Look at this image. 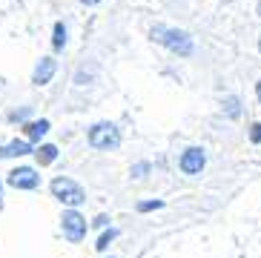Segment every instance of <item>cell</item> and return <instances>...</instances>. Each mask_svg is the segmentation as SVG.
I'll use <instances>...</instances> for the list:
<instances>
[{"mask_svg": "<svg viewBox=\"0 0 261 258\" xmlns=\"http://www.w3.org/2000/svg\"><path fill=\"white\" fill-rule=\"evenodd\" d=\"M149 38H152L155 43H161L164 49H169L172 55H178V58H190V55L195 52L192 35L184 29H175V26H152V29H149Z\"/></svg>", "mask_w": 261, "mask_h": 258, "instance_id": "6da1fadb", "label": "cell"}, {"mask_svg": "<svg viewBox=\"0 0 261 258\" xmlns=\"http://www.w3.org/2000/svg\"><path fill=\"white\" fill-rule=\"evenodd\" d=\"M52 195L61 201V204H66L69 210H75V207H81L86 201V192H84V187L77 181H72V178H55L52 181Z\"/></svg>", "mask_w": 261, "mask_h": 258, "instance_id": "7a4b0ae2", "label": "cell"}, {"mask_svg": "<svg viewBox=\"0 0 261 258\" xmlns=\"http://www.w3.org/2000/svg\"><path fill=\"white\" fill-rule=\"evenodd\" d=\"M86 138H89V146H95V149H118L121 146V129L109 121L95 123Z\"/></svg>", "mask_w": 261, "mask_h": 258, "instance_id": "3957f363", "label": "cell"}, {"mask_svg": "<svg viewBox=\"0 0 261 258\" xmlns=\"http://www.w3.org/2000/svg\"><path fill=\"white\" fill-rule=\"evenodd\" d=\"M204 167H207V152H204V146H187L181 152V158H178V169L184 175H190V178L201 175Z\"/></svg>", "mask_w": 261, "mask_h": 258, "instance_id": "277c9868", "label": "cell"}, {"mask_svg": "<svg viewBox=\"0 0 261 258\" xmlns=\"http://www.w3.org/2000/svg\"><path fill=\"white\" fill-rule=\"evenodd\" d=\"M61 227H63V236H66V241L69 244H81L86 238V229H89V224H86V218L77 210H66L61 218Z\"/></svg>", "mask_w": 261, "mask_h": 258, "instance_id": "5b68a950", "label": "cell"}, {"mask_svg": "<svg viewBox=\"0 0 261 258\" xmlns=\"http://www.w3.org/2000/svg\"><path fill=\"white\" fill-rule=\"evenodd\" d=\"M38 184H40V175L32 167H20L15 172H9V187H15V190H35Z\"/></svg>", "mask_w": 261, "mask_h": 258, "instance_id": "8992f818", "label": "cell"}, {"mask_svg": "<svg viewBox=\"0 0 261 258\" xmlns=\"http://www.w3.org/2000/svg\"><path fill=\"white\" fill-rule=\"evenodd\" d=\"M55 72H58V61H55V58H40L38 66H35V72H32V84L35 86H46L49 81L55 78Z\"/></svg>", "mask_w": 261, "mask_h": 258, "instance_id": "52a82bcc", "label": "cell"}, {"mask_svg": "<svg viewBox=\"0 0 261 258\" xmlns=\"http://www.w3.org/2000/svg\"><path fill=\"white\" fill-rule=\"evenodd\" d=\"M46 132H49V121H46V118H40V121H29V123L23 126L26 141H40Z\"/></svg>", "mask_w": 261, "mask_h": 258, "instance_id": "ba28073f", "label": "cell"}, {"mask_svg": "<svg viewBox=\"0 0 261 258\" xmlns=\"http://www.w3.org/2000/svg\"><path fill=\"white\" fill-rule=\"evenodd\" d=\"M32 146L29 141H12V144L0 146V158H20V155H29Z\"/></svg>", "mask_w": 261, "mask_h": 258, "instance_id": "9c48e42d", "label": "cell"}, {"mask_svg": "<svg viewBox=\"0 0 261 258\" xmlns=\"http://www.w3.org/2000/svg\"><path fill=\"white\" fill-rule=\"evenodd\" d=\"M221 112L227 115V118H241V98L238 95H227V98L221 100Z\"/></svg>", "mask_w": 261, "mask_h": 258, "instance_id": "30bf717a", "label": "cell"}, {"mask_svg": "<svg viewBox=\"0 0 261 258\" xmlns=\"http://www.w3.org/2000/svg\"><path fill=\"white\" fill-rule=\"evenodd\" d=\"M35 158H38L40 167H49V164H55V158H58V146H55V144H43V146H38Z\"/></svg>", "mask_w": 261, "mask_h": 258, "instance_id": "8fae6325", "label": "cell"}, {"mask_svg": "<svg viewBox=\"0 0 261 258\" xmlns=\"http://www.w3.org/2000/svg\"><path fill=\"white\" fill-rule=\"evenodd\" d=\"M115 238H118V229H115V227L103 229V236L98 238V244H95V250H98V252H107V250H109V244L115 241Z\"/></svg>", "mask_w": 261, "mask_h": 258, "instance_id": "7c38bea8", "label": "cell"}, {"mask_svg": "<svg viewBox=\"0 0 261 258\" xmlns=\"http://www.w3.org/2000/svg\"><path fill=\"white\" fill-rule=\"evenodd\" d=\"M63 46H66V26L61 20L55 23V38H52V49L55 52H61Z\"/></svg>", "mask_w": 261, "mask_h": 258, "instance_id": "4fadbf2b", "label": "cell"}, {"mask_svg": "<svg viewBox=\"0 0 261 258\" xmlns=\"http://www.w3.org/2000/svg\"><path fill=\"white\" fill-rule=\"evenodd\" d=\"M149 169H152V167H149V161H138V164L129 169V175L135 178V181H141V178H146V172H149Z\"/></svg>", "mask_w": 261, "mask_h": 258, "instance_id": "5bb4252c", "label": "cell"}, {"mask_svg": "<svg viewBox=\"0 0 261 258\" xmlns=\"http://www.w3.org/2000/svg\"><path fill=\"white\" fill-rule=\"evenodd\" d=\"M161 207H164V201H158V198H155V201H141L138 213H152V210H161Z\"/></svg>", "mask_w": 261, "mask_h": 258, "instance_id": "9a60e30c", "label": "cell"}, {"mask_svg": "<svg viewBox=\"0 0 261 258\" xmlns=\"http://www.w3.org/2000/svg\"><path fill=\"white\" fill-rule=\"evenodd\" d=\"M250 144H261V121H255L250 126Z\"/></svg>", "mask_w": 261, "mask_h": 258, "instance_id": "2e32d148", "label": "cell"}, {"mask_svg": "<svg viewBox=\"0 0 261 258\" xmlns=\"http://www.w3.org/2000/svg\"><path fill=\"white\" fill-rule=\"evenodd\" d=\"M26 115H29V109H20V112H12V121H26Z\"/></svg>", "mask_w": 261, "mask_h": 258, "instance_id": "e0dca14e", "label": "cell"}, {"mask_svg": "<svg viewBox=\"0 0 261 258\" xmlns=\"http://www.w3.org/2000/svg\"><path fill=\"white\" fill-rule=\"evenodd\" d=\"M107 224H109L107 215H98V218H95V227H107Z\"/></svg>", "mask_w": 261, "mask_h": 258, "instance_id": "ac0fdd59", "label": "cell"}, {"mask_svg": "<svg viewBox=\"0 0 261 258\" xmlns=\"http://www.w3.org/2000/svg\"><path fill=\"white\" fill-rule=\"evenodd\" d=\"M255 98H258V104H261V78H258V84H255Z\"/></svg>", "mask_w": 261, "mask_h": 258, "instance_id": "d6986e66", "label": "cell"}, {"mask_svg": "<svg viewBox=\"0 0 261 258\" xmlns=\"http://www.w3.org/2000/svg\"><path fill=\"white\" fill-rule=\"evenodd\" d=\"M81 3H84V6H98L100 0H81Z\"/></svg>", "mask_w": 261, "mask_h": 258, "instance_id": "ffe728a7", "label": "cell"}, {"mask_svg": "<svg viewBox=\"0 0 261 258\" xmlns=\"http://www.w3.org/2000/svg\"><path fill=\"white\" fill-rule=\"evenodd\" d=\"M255 15H258V17H261V0H258V6H255Z\"/></svg>", "mask_w": 261, "mask_h": 258, "instance_id": "44dd1931", "label": "cell"}, {"mask_svg": "<svg viewBox=\"0 0 261 258\" xmlns=\"http://www.w3.org/2000/svg\"><path fill=\"white\" fill-rule=\"evenodd\" d=\"M258 52H261V38H258Z\"/></svg>", "mask_w": 261, "mask_h": 258, "instance_id": "7402d4cb", "label": "cell"}]
</instances>
